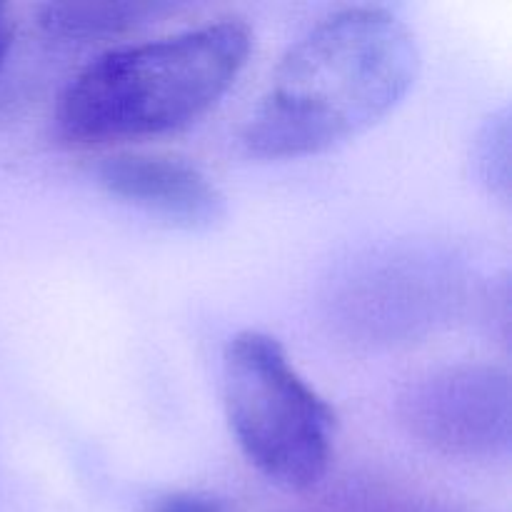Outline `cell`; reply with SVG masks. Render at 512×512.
I'll list each match as a JSON object with an SVG mask.
<instances>
[{
	"mask_svg": "<svg viewBox=\"0 0 512 512\" xmlns=\"http://www.w3.org/2000/svg\"><path fill=\"white\" fill-rule=\"evenodd\" d=\"M418 68V40L398 15L378 5L338 10L280 58L240 145L263 160L325 153L395 110Z\"/></svg>",
	"mask_w": 512,
	"mask_h": 512,
	"instance_id": "cell-1",
	"label": "cell"
},
{
	"mask_svg": "<svg viewBox=\"0 0 512 512\" xmlns=\"http://www.w3.org/2000/svg\"><path fill=\"white\" fill-rule=\"evenodd\" d=\"M253 45L248 23L220 18L105 50L65 85L55 128L65 140L85 145L188 128L233 88Z\"/></svg>",
	"mask_w": 512,
	"mask_h": 512,
	"instance_id": "cell-2",
	"label": "cell"
},
{
	"mask_svg": "<svg viewBox=\"0 0 512 512\" xmlns=\"http://www.w3.org/2000/svg\"><path fill=\"white\" fill-rule=\"evenodd\" d=\"M223 405L240 453L270 483L308 490L328 475L335 410L273 335L243 330L228 340Z\"/></svg>",
	"mask_w": 512,
	"mask_h": 512,
	"instance_id": "cell-3",
	"label": "cell"
},
{
	"mask_svg": "<svg viewBox=\"0 0 512 512\" xmlns=\"http://www.w3.org/2000/svg\"><path fill=\"white\" fill-rule=\"evenodd\" d=\"M510 378L490 363L430 370L400 395L398 413L418 443L445 458L495 460L510 450Z\"/></svg>",
	"mask_w": 512,
	"mask_h": 512,
	"instance_id": "cell-4",
	"label": "cell"
},
{
	"mask_svg": "<svg viewBox=\"0 0 512 512\" xmlns=\"http://www.w3.org/2000/svg\"><path fill=\"white\" fill-rule=\"evenodd\" d=\"M108 195L185 230H205L225 218V195L198 165L175 155L120 153L95 168Z\"/></svg>",
	"mask_w": 512,
	"mask_h": 512,
	"instance_id": "cell-5",
	"label": "cell"
},
{
	"mask_svg": "<svg viewBox=\"0 0 512 512\" xmlns=\"http://www.w3.org/2000/svg\"><path fill=\"white\" fill-rule=\"evenodd\" d=\"M445 278L440 270L420 260H385L378 268H365L343 295V318L348 325H360L365 333L395 338L398 330H415L435 315L438 293Z\"/></svg>",
	"mask_w": 512,
	"mask_h": 512,
	"instance_id": "cell-6",
	"label": "cell"
},
{
	"mask_svg": "<svg viewBox=\"0 0 512 512\" xmlns=\"http://www.w3.org/2000/svg\"><path fill=\"white\" fill-rule=\"evenodd\" d=\"M160 3H48L40 8V28L55 38H118L165 13Z\"/></svg>",
	"mask_w": 512,
	"mask_h": 512,
	"instance_id": "cell-7",
	"label": "cell"
},
{
	"mask_svg": "<svg viewBox=\"0 0 512 512\" xmlns=\"http://www.w3.org/2000/svg\"><path fill=\"white\" fill-rule=\"evenodd\" d=\"M473 170L480 183L498 195L510 198V115L508 108L490 115L473 143Z\"/></svg>",
	"mask_w": 512,
	"mask_h": 512,
	"instance_id": "cell-8",
	"label": "cell"
},
{
	"mask_svg": "<svg viewBox=\"0 0 512 512\" xmlns=\"http://www.w3.org/2000/svg\"><path fill=\"white\" fill-rule=\"evenodd\" d=\"M158 512H223V510H220L213 500L203 498V495L180 493L165 500Z\"/></svg>",
	"mask_w": 512,
	"mask_h": 512,
	"instance_id": "cell-9",
	"label": "cell"
},
{
	"mask_svg": "<svg viewBox=\"0 0 512 512\" xmlns=\"http://www.w3.org/2000/svg\"><path fill=\"white\" fill-rule=\"evenodd\" d=\"M15 38V20L10 15L8 5L0 3V70H3L5 60H8L10 48H13Z\"/></svg>",
	"mask_w": 512,
	"mask_h": 512,
	"instance_id": "cell-10",
	"label": "cell"
}]
</instances>
